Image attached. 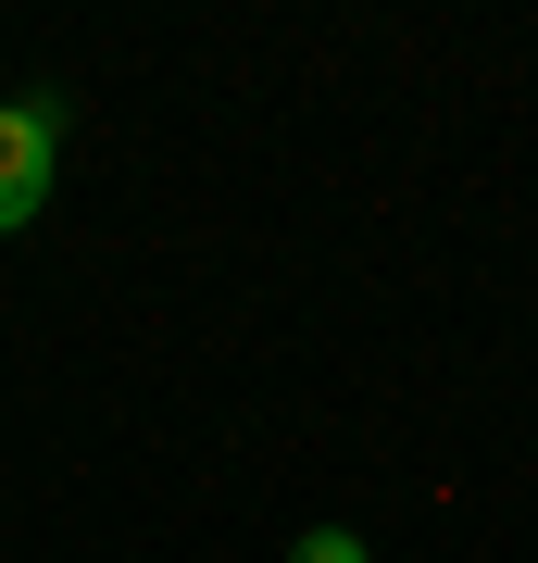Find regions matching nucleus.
I'll return each instance as SVG.
<instances>
[{"label": "nucleus", "instance_id": "1", "mask_svg": "<svg viewBox=\"0 0 538 563\" xmlns=\"http://www.w3.org/2000/svg\"><path fill=\"white\" fill-rule=\"evenodd\" d=\"M51 163H63V101H0V239L51 213Z\"/></svg>", "mask_w": 538, "mask_h": 563}, {"label": "nucleus", "instance_id": "2", "mask_svg": "<svg viewBox=\"0 0 538 563\" xmlns=\"http://www.w3.org/2000/svg\"><path fill=\"white\" fill-rule=\"evenodd\" d=\"M288 563H376V551H363L351 526H300V539H288Z\"/></svg>", "mask_w": 538, "mask_h": 563}]
</instances>
